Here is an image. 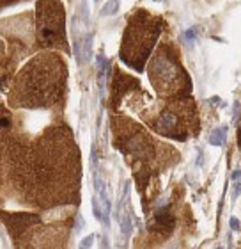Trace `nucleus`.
<instances>
[{
	"label": "nucleus",
	"instance_id": "1a4fd4ad",
	"mask_svg": "<svg viewBox=\"0 0 241 249\" xmlns=\"http://www.w3.org/2000/svg\"><path fill=\"white\" fill-rule=\"evenodd\" d=\"M4 2H5V4H9V2H13V0H4ZM15 2H16V0H15Z\"/></svg>",
	"mask_w": 241,
	"mask_h": 249
},
{
	"label": "nucleus",
	"instance_id": "f03ea898",
	"mask_svg": "<svg viewBox=\"0 0 241 249\" xmlns=\"http://www.w3.org/2000/svg\"><path fill=\"white\" fill-rule=\"evenodd\" d=\"M161 20L149 16L147 13L140 11L131 18L129 25L126 27V34L123 39L121 55L123 61H126L129 66L142 70L145 59H147L151 48L160 34Z\"/></svg>",
	"mask_w": 241,
	"mask_h": 249
},
{
	"label": "nucleus",
	"instance_id": "423d86ee",
	"mask_svg": "<svg viewBox=\"0 0 241 249\" xmlns=\"http://www.w3.org/2000/svg\"><path fill=\"white\" fill-rule=\"evenodd\" d=\"M135 82L131 77H126V75H123V73L119 71V70H115V78H113V93H112V98L115 100V104L119 102V98L123 96L124 93H128L131 88H137L139 84H133V86H128V84Z\"/></svg>",
	"mask_w": 241,
	"mask_h": 249
},
{
	"label": "nucleus",
	"instance_id": "20e7f679",
	"mask_svg": "<svg viewBox=\"0 0 241 249\" xmlns=\"http://www.w3.org/2000/svg\"><path fill=\"white\" fill-rule=\"evenodd\" d=\"M192 124H195V109L190 100H179L170 109H165L153 123L154 130L165 137L185 141Z\"/></svg>",
	"mask_w": 241,
	"mask_h": 249
},
{
	"label": "nucleus",
	"instance_id": "6e6552de",
	"mask_svg": "<svg viewBox=\"0 0 241 249\" xmlns=\"http://www.w3.org/2000/svg\"><path fill=\"white\" fill-rule=\"evenodd\" d=\"M222 134H224V130H220V132H215V134L211 135V144H222Z\"/></svg>",
	"mask_w": 241,
	"mask_h": 249
},
{
	"label": "nucleus",
	"instance_id": "7ed1b4c3",
	"mask_svg": "<svg viewBox=\"0 0 241 249\" xmlns=\"http://www.w3.org/2000/svg\"><path fill=\"white\" fill-rule=\"evenodd\" d=\"M151 82L158 89L160 94L185 93L190 84L177 57L174 53H169L167 47H163L154 55L151 64Z\"/></svg>",
	"mask_w": 241,
	"mask_h": 249
},
{
	"label": "nucleus",
	"instance_id": "39448f33",
	"mask_svg": "<svg viewBox=\"0 0 241 249\" xmlns=\"http://www.w3.org/2000/svg\"><path fill=\"white\" fill-rule=\"evenodd\" d=\"M37 39L43 47L64 45V11L57 0H41L37 4Z\"/></svg>",
	"mask_w": 241,
	"mask_h": 249
},
{
	"label": "nucleus",
	"instance_id": "f257e3e1",
	"mask_svg": "<svg viewBox=\"0 0 241 249\" xmlns=\"http://www.w3.org/2000/svg\"><path fill=\"white\" fill-rule=\"evenodd\" d=\"M59 55H39L21 71L16 82L18 105L48 107L57 102L66 77Z\"/></svg>",
	"mask_w": 241,
	"mask_h": 249
},
{
	"label": "nucleus",
	"instance_id": "0eeeda50",
	"mask_svg": "<svg viewBox=\"0 0 241 249\" xmlns=\"http://www.w3.org/2000/svg\"><path fill=\"white\" fill-rule=\"evenodd\" d=\"M172 228H174V217L167 210H161V212L156 213L153 223H151V230L158 231V233H170Z\"/></svg>",
	"mask_w": 241,
	"mask_h": 249
}]
</instances>
